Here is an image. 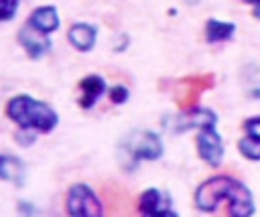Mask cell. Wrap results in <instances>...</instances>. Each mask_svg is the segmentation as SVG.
<instances>
[{
    "mask_svg": "<svg viewBox=\"0 0 260 217\" xmlns=\"http://www.w3.org/2000/svg\"><path fill=\"white\" fill-rule=\"evenodd\" d=\"M195 205L205 213H215L219 207H225L223 213L232 217L254 215V199L250 191L232 176H211L199 185L195 193Z\"/></svg>",
    "mask_w": 260,
    "mask_h": 217,
    "instance_id": "obj_1",
    "label": "cell"
},
{
    "mask_svg": "<svg viewBox=\"0 0 260 217\" xmlns=\"http://www.w3.org/2000/svg\"><path fill=\"white\" fill-rule=\"evenodd\" d=\"M6 116L20 128L37 130L43 134L51 132L59 122L57 114L47 103L37 101L30 95H14L6 103Z\"/></svg>",
    "mask_w": 260,
    "mask_h": 217,
    "instance_id": "obj_2",
    "label": "cell"
},
{
    "mask_svg": "<svg viewBox=\"0 0 260 217\" xmlns=\"http://www.w3.org/2000/svg\"><path fill=\"white\" fill-rule=\"evenodd\" d=\"M65 207H67V213L73 217H98L104 213L98 195L83 183H77L69 189Z\"/></svg>",
    "mask_w": 260,
    "mask_h": 217,
    "instance_id": "obj_3",
    "label": "cell"
},
{
    "mask_svg": "<svg viewBox=\"0 0 260 217\" xmlns=\"http://www.w3.org/2000/svg\"><path fill=\"white\" fill-rule=\"evenodd\" d=\"M215 83L213 75L211 73H205V75H191V77H183L177 81V87H175V99H177V105L179 110H193L199 101V95L207 89H211Z\"/></svg>",
    "mask_w": 260,
    "mask_h": 217,
    "instance_id": "obj_4",
    "label": "cell"
},
{
    "mask_svg": "<svg viewBox=\"0 0 260 217\" xmlns=\"http://www.w3.org/2000/svg\"><path fill=\"white\" fill-rule=\"evenodd\" d=\"M124 150L132 156V160H156L162 154V144L156 134L140 130L128 134L124 140Z\"/></svg>",
    "mask_w": 260,
    "mask_h": 217,
    "instance_id": "obj_5",
    "label": "cell"
},
{
    "mask_svg": "<svg viewBox=\"0 0 260 217\" xmlns=\"http://www.w3.org/2000/svg\"><path fill=\"white\" fill-rule=\"evenodd\" d=\"M197 152L199 156L209 164V166H219L223 158V142L221 136L215 132L213 126H203L199 128L197 134Z\"/></svg>",
    "mask_w": 260,
    "mask_h": 217,
    "instance_id": "obj_6",
    "label": "cell"
},
{
    "mask_svg": "<svg viewBox=\"0 0 260 217\" xmlns=\"http://www.w3.org/2000/svg\"><path fill=\"white\" fill-rule=\"evenodd\" d=\"M138 211L146 217H173V203L165 191L146 189L138 199Z\"/></svg>",
    "mask_w": 260,
    "mask_h": 217,
    "instance_id": "obj_7",
    "label": "cell"
},
{
    "mask_svg": "<svg viewBox=\"0 0 260 217\" xmlns=\"http://www.w3.org/2000/svg\"><path fill=\"white\" fill-rule=\"evenodd\" d=\"M18 41L22 45V49L28 53L30 59H41L49 53L51 49V41L47 32H41L39 28H35L32 24H22L20 32H18Z\"/></svg>",
    "mask_w": 260,
    "mask_h": 217,
    "instance_id": "obj_8",
    "label": "cell"
},
{
    "mask_svg": "<svg viewBox=\"0 0 260 217\" xmlns=\"http://www.w3.org/2000/svg\"><path fill=\"white\" fill-rule=\"evenodd\" d=\"M246 136L240 140L238 148L248 160H260V118H250L244 124Z\"/></svg>",
    "mask_w": 260,
    "mask_h": 217,
    "instance_id": "obj_9",
    "label": "cell"
},
{
    "mask_svg": "<svg viewBox=\"0 0 260 217\" xmlns=\"http://www.w3.org/2000/svg\"><path fill=\"white\" fill-rule=\"evenodd\" d=\"M106 91V83H104V79L102 77H98V75H87V77H83L81 79V83H79V105L83 107V110H89V107H93V103L98 101V97L102 95Z\"/></svg>",
    "mask_w": 260,
    "mask_h": 217,
    "instance_id": "obj_10",
    "label": "cell"
},
{
    "mask_svg": "<svg viewBox=\"0 0 260 217\" xmlns=\"http://www.w3.org/2000/svg\"><path fill=\"white\" fill-rule=\"evenodd\" d=\"M95 37H98L95 26H91V24H87V22H77V24H73V26L67 30L69 43H71L77 51H81V53L93 49Z\"/></svg>",
    "mask_w": 260,
    "mask_h": 217,
    "instance_id": "obj_11",
    "label": "cell"
},
{
    "mask_svg": "<svg viewBox=\"0 0 260 217\" xmlns=\"http://www.w3.org/2000/svg\"><path fill=\"white\" fill-rule=\"evenodd\" d=\"M26 22L32 24L35 28H39L41 32L51 34L53 30L59 28V14H57V8H55V6H41V8H37V10L28 16Z\"/></svg>",
    "mask_w": 260,
    "mask_h": 217,
    "instance_id": "obj_12",
    "label": "cell"
},
{
    "mask_svg": "<svg viewBox=\"0 0 260 217\" xmlns=\"http://www.w3.org/2000/svg\"><path fill=\"white\" fill-rule=\"evenodd\" d=\"M215 124V114L209 110H201V112H193V110H183L181 116L175 120V128L177 130H185V128H203V126H213Z\"/></svg>",
    "mask_w": 260,
    "mask_h": 217,
    "instance_id": "obj_13",
    "label": "cell"
},
{
    "mask_svg": "<svg viewBox=\"0 0 260 217\" xmlns=\"http://www.w3.org/2000/svg\"><path fill=\"white\" fill-rule=\"evenodd\" d=\"M234 30H236V26L232 22H221V20L211 18L205 24V39L209 43H221V41L232 39L234 37Z\"/></svg>",
    "mask_w": 260,
    "mask_h": 217,
    "instance_id": "obj_14",
    "label": "cell"
},
{
    "mask_svg": "<svg viewBox=\"0 0 260 217\" xmlns=\"http://www.w3.org/2000/svg\"><path fill=\"white\" fill-rule=\"evenodd\" d=\"M0 178L6 180H14V183H22V166L18 164L16 158H6L0 156Z\"/></svg>",
    "mask_w": 260,
    "mask_h": 217,
    "instance_id": "obj_15",
    "label": "cell"
},
{
    "mask_svg": "<svg viewBox=\"0 0 260 217\" xmlns=\"http://www.w3.org/2000/svg\"><path fill=\"white\" fill-rule=\"evenodd\" d=\"M242 83H244V89L250 97L254 99H260V67H252L244 73L242 77Z\"/></svg>",
    "mask_w": 260,
    "mask_h": 217,
    "instance_id": "obj_16",
    "label": "cell"
},
{
    "mask_svg": "<svg viewBox=\"0 0 260 217\" xmlns=\"http://www.w3.org/2000/svg\"><path fill=\"white\" fill-rule=\"evenodd\" d=\"M18 0H0V22L10 20L16 14Z\"/></svg>",
    "mask_w": 260,
    "mask_h": 217,
    "instance_id": "obj_17",
    "label": "cell"
},
{
    "mask_svg": "<svg viewBox=\"0 0 260 217\" xmlns=\"http://www.w3.org/2000/svg\"><path fill=\"white\" fill-rule=\"evenodd\" d=\"M126 97H128L126 87L116 85V87H112V89H110V99H112L114 103H122V101H126Z\"/></svg>",
    "mask_w": 260,
    "mask_h": 217,
    "instance_id": "obj_18",
    "label": "cell"
},
{
    "mask_svg": "<svg viewBox=\"0 0 260 217\" xmlns=\"http://www.w3.org/2000/svg\"><path fill=\"white\" fill-rule=\"evenodd\" d=\"M254 16H256V18L260 20V0H258V2L254 4Z\"/></svg>",
    "mask_w": 260,
    "mask_h": 217,
    "instance_id": "obj_19",
    "label": "cell"
},
{
    "mask_svg": "<svg viewBox=\"0 0 260 217\" xmlns=\"http://www.w3.org/2000/svg\"><path fill=\"white\" fill-rule=\"evenodd\" d=\"M242 2H246V4H252V6H254V4L258 2V0H242Z\"/></svg>",
    "mask_w": 260,
    "mask_h": 217,
    "instance_id": "obj_20",
    "label": "cell"
}]
</instances>
